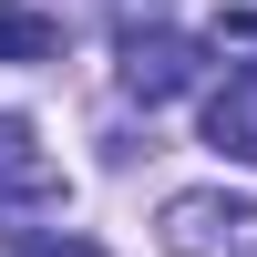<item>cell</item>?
Here are the masks:
<instances>
[{"mask_svg": "<svg viewBox=\"0 0 257 257\" xmlns=\"http://www.w3.org/2000/svg\"><path fill=\"white\" fill-rule=\"evenodd\" d=\"M165 247L175 257H257V206L247 196H175L165 206Z\"/></svg>", "mask_w": 257, "mask_h": 257, "instance_id": "obj_1", "label": "cell"}, {"mask_svg": "<svg viewBox=\"0 0 257 257\" xmlns=\"http://www.w3.org/2000/svg\"><path fill=\"white\" fill-rule=\"evenodd\" d=\"M31 206H62V165L21 113H0V216H31Z\"/></svg>", "mask_w": 257, "mask_h": 257, "instance_id": "obj_2", "label": "cell"}, {"mask_svg": "<svg viewBox=\"0 0 257 257\" xmlns=\"http://www.w3.org/2000/svg\"><path fill=\"white\" fill-rule=\"evenodd\" d=\"M196 82V41L185 31H123V93L134 103H175Z\"/></svg>", "mask_w": 257, "mask_h": 257, "instance_id": "obj_3", "label": "cell"}, {"mask_svg": "<svg viewBox=\"0 0 257 257\" xmlns=\"http://www.w3.org/2000/svg\"><path fill=\"white\" fill-rule=\"evenodd\" d=\"M206 144L237 155V165H257V72H237L216 103H206Z\"/></svg>", "mask_w": 257, "mask_h": 257, "instance_id": "obj_4", "label": "cell"}, {"mask_svg": "<svg viewBox=\"0 0 257 257\" xmlns=\"http://www.w3.org/2000/svg\"><path fill=\"white\" fill-rule=\"evenodd\" d=\"M62 52V21L52 11H21V0H0V62H52Z\"/></svg>", "mask_w": 257, "mask_h": 257, "instance_id": "obj_5", "label": "cell"}, {"mask_svg": "<svg viewBox=\"0 0 257 257\" xmlns=\"http://www.w3.org/2000/svg\"><path fill=\"white\" fill-rule=\"evenodd\" d=\"M216 52H237L247 72H257V11H226V21H216Z\"/></svg>", "mask_w": 257, "mask_h": 257, "instance_id": "obj_6", "label": "cell"}, {"mask_svg": "<svg viewBox=\"0 0 257 257\" xmlns=\"http://www.w3.org/2000/svg\"><path fill=\"white\" fill-rule=\"evenodd\" d=\"M21 257H103V247H93V237H31Z\"/></svg>", "mask_w": 257, "mask_h": 257, "instance_id": "obj_7", "label": "cell"}]
</instances>
